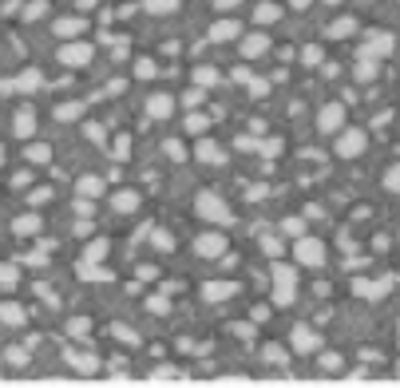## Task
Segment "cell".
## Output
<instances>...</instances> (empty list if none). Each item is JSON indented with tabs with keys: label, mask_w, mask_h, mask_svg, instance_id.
Here are the masks:
<instances>
[{
	"label": "cell",
	"mask_w": 400,
	"mask_h": 388,
	"mask_svg": "<svg viewBox=\"0 0 400 388\" xmlns=\"http://www.w3.org/2000/svg\"><path fill=\"white\" fill-rule=\"evenodd\" d=\"M365 147H368L365 131H357V127H349V131L337 135V155H341V159H357V155H365Z\"/></svg>",
	"instance_id": "3"
},
{
	"label": "cell",
	"mask_w": 400,
	"mask_h": 388,
	"mask_svg": "<svg viewBox=\"0 0 400 388\" xmlns=\"http://www.w3.org/2000/svg\"><path fill=\"white\" fill-rule=\"evenodd\" d=\"M384 186H388L392 194H400V162H397V166H388V171H384Z\"/></svg>",
	"instance_id": "35"
},
{
	"label": "cell",
	"mask_w": 400,
	"mask_h": 388,
	"mask_svg": "<svg viewBox=\"0 0 400 388\" xmlns=\"http://www.w3.org/2000/svg\"><path fill=\"white\" fill-rule=\"evenodd\" d=\"M80 115H83V103H60V107H56V119H60V123H76Z\"/></svg>",
	"instance_id": "25"
},
{
	"label": "cell",
	"mask_w": 400,
	"mask_h": 388,
	"mask_svg": "<svg viewBox=\"0 0 400 388\" xmlns=\"http://www.w3.org/2000/svg\"><path fill=\"white\" fill-rule=\"evenodd\" d=\"M0 321L4 325H24V309H20L17 301H4V305H0Z\"/></svg>",
	"instance_id": "22"
},
{
	"label": "cell",
	"mask_w": 400,
	"mask_h": 388,
	"mask_svg": "<svg viewBox=\"0 0 400 388\" xmlns=\"http://www.w3.org/2000/svg\"><path fill=\"white\" fill-rule=\"evenodd\" d=\"M0 96H17V80H0Z\"/></svg>",
	"instance_id": "51"
},
{
	"label": "cell",
	"mask_w": 400,
	"mask_h": 388,
	"mask_svg": "<svg viewBox=\"0 0 400 388\" xmlns=\"http://www.w3.org/2000/svg\"><path fill=\"white\" fill-rule=\"evenodd\" d=\"M392 52V36H384V32H377L372 40H368V48H361V56H372V60H384Z\"/></svg>",
	"instance_id": "12"
},
{
	"label": "cell",
	"mask_w": 400,
	"mask_h": 388,
	"mask_svg": "<svg viewBox=\"0 0 400 388\" xmlns=\"http://www.w3.org/2000/svg\"><path fill=\"white\" fill-rule=\"evenodd\" d=\"M12 234H20V238H32V234H40V218H36V214H20L17 222H12Z\"/></svg>",
	"instance_id": "14"
},
{
	"label": "cell",
	"mask_w": 400,
	"mask_h": 388,
	"mask_svg": "<svg viewBox=\"0 0 400 388\" xmlns=\"http://www.w3.org/2000/svg\"><path fill=\"white\" fill-rule=\"evenodd\" d=\"M48 198H52V191H48V186H40V191L32 194V202H48Z\"/></svg>",
	"instance_id": "54"
},
{
	"label": "cell",
	"mask_w": 400,
	"mask_h": 388,
	"mask_svg": "<svg viewBox=\"0 0 400 388\" xmlns=\"http://www.w3.org/2000/svg\"><path fill=\"white\" fill-rule=\"evenodd\" d=\"M210 40H214V44H222V40H238V24H234V20H218V24L210 28Z\"/></svg>",
	"instance_id": "15"
},
{
	"label": "cell",
	"mask_w": 400,
	"mask_h": 388,
	"mask_svg": "<svg viewBox=\"0 0 400 388\" xmlns=\"http://www.w3.org/2000/svg\"><path fill=\"white\" fill-rule=\"evenodd\" d=\"M305 4H309V0H293V8H305Z\"/></svg>",
	"instance_id": "56"
},
{
	"label": "cell",
	"mask_w": 400,
	"mask_h": 388,
	"mask_svg": "<svg viewBox=\"0 0 400 388\" xmlns=\"http://www.w3.org/2000/svg\"><path fill=\"white\" fill-rule=\"evenodd\" d=\"M80 194H83V198H99V194H103V178L83 175V178H80Z\"/></svg>",
	"instance_id": "24"
},
{
	"label": "cell",
	"mask_w": 400,
	"mask_h": 388,
	"mask_svg": "<svg viewBox=\"0 0 400 388\" xmlns=\"http://www.w3.org/2000/svg\"><path fill=\"white\" fill-rule=\"evenodd\" d=\"M341 123H345V107H341V103H329V107H321V115H317V127L325 131V135H333V131H341Z\"/></svg>",
	"instance_id": "6"
},
{
	"label": "cell",
	"mask_w": 400,
	"mask_h": 388,
	"mask_svg": "<svg viewBox=\"0 0 400 388\" xmlns=\"http://www.w3.org/2000/svg\"><path fill=\"white\" fill-rule=\"evenodd\" d=\"M8 360H12V365H24V360H28V353H24V349H8Z\"/></svg>",
	"instance_id": "49"
},
{
	"label": "cell",
	"mask_w": 400,
	"mask_h": 388,
	"mask_svg": "<svg viewBox=\"0 0 400 388\" xmlns=\"http://www.w3.org/2000/svg\"><path fill=\"white\" fill-rule=\"evenodd\" d=\"M115 337H119V341H127V345H139L135 329H127V325H115Z\"/></svg>",
	"instance_id": "42"
},
{
	"label": "cell",
	"mask_w": 400,
	"mask_h": 388,
	"mask_svg": "<svg viewBox=\"0 0 400 388\" xmlns=\"http://www.w3.org/2000/svg\"><path fill=\"white\" fill-rule=\"evenodd\" d=\"M234 293H238V285H234V281H210V285H207V297H210V301H222V297H234Z\"/></svg>",
	"instance_id": "18"
},
{
	"label": "cell",
	"mask_w": 400,
	"mask_h": 388,
	"mask_svg": "<svg viewBox=\"0 0 400 388\" xmlns=\"http://www.w3.org/2000/svg\"><path fill=\"white\" fill-rule=\"evenodd\" d=\"M64 356L76 365L80 372H96V356H83V353H76V349H64Z\"/></svg>",
	"instance_id": "26"
},
{
	"label": "cell",
	"mask_w": 400,
	"mask_h": 388,
	"mask_svg": "<svg viewBox=\"0 0 400 388\" xmlns=\"http://www.w3.org/2000/svg\"><path fill=\"white\" fill-rule=\"evenodd\" d=\"M167 155H171V159H187V151H182V143H175V139L167 143Z\"/></svg>",
	"instance_id": "47"
},
{
	"label": "cell",
	"mask_w": 400,
	"mask_h": 388,
	"mask_svg": "<svg viewBox=\"0 0 400 388\" xmlns=\"http://www.w3.org/2000/svg\"><path fill=\"white\" fill-rule=\"evenodd\" d=\"M302 56H305V64H317V60H321V52H317V48H305Z\"/></svg>",
	"instance_id": "53"
},
{
	"label": "cell",
	"mask_w": 400,
	"mask_h": 388,
	"mask_svg": "<svg viewBox=\"0 0 400 388\" xmlns=\"http://www.w3.org/2000/svg\"><path fill=\"white\" fill-rule=\"evenodd\" d=\"M147 309H151V313H167V297H151V301H147Z\"/></svg>",
	"instance_id": "46"
},
{
	"label": "cell",
	"mask_w": 400,
	"mask_h": 388,
	"mask_svg": "<svg viewBox=\"0 0 400 388\" xmlns=\"http://www.w3.org/2000/svg\"><path fill=\"white\" fill-rule=\"evenodd\" d=\"M293 349H297V353H313V349H317L321 341H317V333H313V329H309V325H297V329H293Z\"/></svg>",
	"instance_id": "9"
},
{
	"label": "cell",
	"mask_w": 400,
	"mask_h": 388,
	"mask_svg": "<svg viewBox=\"0 0 400 388\" xmlns=\"http://www.w3.org/2000/svg\"><path fill=\"white\" fill-rule=\"evenodd\" d=\"M262 246H266V254H270V258H277V254H282V242H277V238H266Z\"/></svg>",
	"instance_id": "48"
},
{
	"label": "cell",
	"mask_w": 400,
	"mask_h": 388,
	"mask_svg": "<svg viewBox=\"0 0 400 388\" xmlns=\"http://www.w3.org/2000/svg\"><path fill=\"white\" fill-rule=\"evenodd\" d=\"M194 83H198V87H210V83H218V72H214V67H198V72H194Z\"/></svg>",
	"instance_id": "34"
},
{
	"label": "cell",
	"mask_w": 400,
	"mask_h": 388,
	"mask_svg": "<svg viewBox=\"0 0 400 388\" xmlns=\"http://www.w3.org/2000/svg\"><path fill=\"white\" fill-rule=\"evenodd\" d=\"M135 76H139V80H151V76H155V60H139V64H135Z\"/></svg>",
	"instance_id": "40"
},
{
	"label": "cell",
	"mask_w": 400,
	"mask_h": 388,
	"mask_svg": "<svg viewBox=\"0 0 400 388\" xmlns=\"http://www.w3.org/2000/svg\"><path fill=\"white\" fill-rule=\"evenodd\" d=\"M83 28H87V24H83L80 17H67V20H56V28H52V32L60 36V40H80Z\"/></svg>",
	"instance_id": "10"
},
{
	"label": "cell",
	"mask_w": 400,
	"mask_h": 388,
	"mask_svg": "<svg viewBox=\"0 0 400 388\" xmlns=\"http://www.w3.org/2000/svg\"><path fill=\"white\" fill-rule=\"evenodd\" d=\"M83 131H87V139H92L96 147H103V143H107V135H103V127H99V123H87Z\"/></svg>",
	"instance_id": "39"
},
{
	"label": "cell",
	"mask_w": 400,
	"mask_h": 388,
	"mask_svg": "<svg viewBox=\"0 0 400 388\" xmlns=\"http://www.w3.org/2000/svg\"><path fill=\"white\" fill-rule=\"evenodd\" d=\"M266 48H270V40H266L262 32H254V36H246V40H242V56H246V60H254V56H262Z\"/></svg>",
	"instance_id": "13"
},
{
	"label": "cell",
	"mask_w": 400,
	"mask_h": 388,
	"mask_svg": "<svg viewBox=\"0 0 400 388\" xmlns=\"http://www.w3.org/2000/svg\"><path fill=\"white\" fill-rule=\"evenodd\" d=\"M80 277H87V281H112V274H107V270H96V261H83V266H80Z\"/></svg>",
	"instance_id": "29"
},
{
	"label": "cell",
	"mask_w": 400,
	"mask_h": 388,
	"mask_svg": "<svg viewBox=\"0 0 400 388\" xmlns=\"http://www.w3.org/2000/svg\"><path fill=\"white\" fill-rule=\"evenodd\" d=\"M293 254H297V261L302 266H325V246L317 242V238H297V246H293Z\"/></svg>",
	"instance_id": "5"
},
{
	"label": "cell",
	"mask_w": 400,
	"mask_h": 388,
	"mask_svg": "<svg viewBox=\"0 0 400 388\" xmlns=\"http://www.w3.org/2000/svg\"><path fill=\"white\" fill-rule=\"evenodd\" d=\"M214 4H218V12H222V8H238L242 0H214Z\"/></svg>",
	"instance_id": "55"
},
{
	"label": "cell",
	"mask_w": 400,
	"mask_h": 388,
	"mask_svg": "<svg viewBox=\"0 0 400 388\" xmlns=\"http://www.w3.org/2000/svg\"><path fill=\"white\" fill-rule=\"evenodd\" d=\"M20 261H28V266H44V261H48V254H24Z\"/></svg>",
	"instance_id": "50"
},
{
	"label": "cell",
	"mask_w": 400,
	"mask_h": 388,
	"mask_svg": "<svg viewBox=\"0 0 400 388\" xmlns=\"http://www.w3.org/2000/svg\"><path fill=\"white\" fill-rule=\"evenodd\" d=\"M194 250L202 258H218V254H226V238L222 234H202V238H194Z\"/></svg>",
	"instance_id": "7"
},
{
	"label": "cell",
	"mask_w": 400,
	"mask_h": 388,
	"mask_svg": "<svg viewBox=\"0 0 400 388\" xmlns=\"http://www.w3.org/2000/svg\"><path fill=\"white\" fill-rule=\"evenodd\" d=\"M293 297H297V270L273 266V301H277V305H289Z\"/></svg>",
	"instance_id": "2"
},
{
	"label": "cell",
	"mask_w": 400,
	"mask_h": 388,
	"mask_svg": "<svg viewBox=\"0 0 400 388\" xmlns=\"http://www.w3.org/2000/svg\"><path fill=\"white\" fill-rule=\"evenodd\" d=\"M107 238H96V242H87V250H83V261H103L107 258Z\"/></svg>",
	"instance_id": "23"
},
{
	"label": "cell",
	"mask_w": 400,
	"mask_h": 388,
	"mask_svg": "<svg viewBox=\"0 0 400 388\" xmlns=\"http://www.w3.org/2000/svg\"><path fill=\"white\" fill-rule=\"evenodd\" d=\"M352 28H357V20H337L333 28H329V36H337V40H341V36H349Z\"/></svg>",
	"instance_id": "38"
},
{
	"label": "cell",
	"mask_w": 400,
	"mask_h": 388,
	"mask_svg": "<svg viewBox=\"0 0 400 388\" xmlns=\"http://www.w3.org/2000/svg\"><path fill=\"white\" fill-rule=\"evenodd\" d=\"M17 285H20V270L12 261H0V290L8 293V290H17Z\"/></svg>",
	"instance_id": "16"
},
{
	"label": "cell",
	"mask_w": 400,
	"mask_h": 388,
	"mask_svg": "<svg viewBox=\"0 0 400 388\" xmlns=\"http://www.w3.org/2000/svg\"><path fill=\"white\" fill-rule=\"evenodd\" d=\"M12 131H17L20 139H32V135H36V115L32 111H20L17 123H12Z\"/></svg>",
	"instance_id": "17"
},
{
	"label": "cell",
	"mask_w": 400,
	"mask_h": 388,
	"mask_svg": "<svg viewBox=\"0 0 400 388\" xmlns=\"http://www.w3.org/2000/svg\"><path fill=\"white\" fill-rule=\"evenodd\" d=\"M28 162H36V166H44V162H52V147L48 143H28Z\"/></svg>",
	"instance_id": "21"
},
{
	"label": "cell",
	"mask_w": 400,
	"mask_h": 388,
	"mask_svg": "<svg viewBox=\"0 0 400 388\" xmlns=\"http://www.w3.org/2000/svg\"><path fill=\"white\" fill-rule=\"evenodd\" d=\"M87 329H92V321H87V317H76V321L67 325V333H72V337H83Z\"/></svg>",
	"instance_id": "41"
},
{
	"label": "cell",
	"mask_w": 400,
	"mask_h": 388,
	"mask_svg": "<svg viewBox=\"0 0 400 388\" xmlns=\"http://www.w3.org/2000/svg\"><path fill=\"white\" fill-rule=\"evenodd\" d=\"M0 162H4V147H0Z\"/></svg>",
	"instance_id": "57"
},
{
	"label": "cell",
	"mask_w": 400,
	"mask_h": 388,
	"mask_svg": "<svg viewBox=\"0 0 400 388\" xmlns=\"http://www.w3.org/2000/svg\"><path fill=\"white\" fill-rule=\"evenodd\" d=\"M352 293H361V297H384V293H388V277H381V281L357 277V281H352Z\"/></svg>",
	"instance_id": "11"
},
{
	"label": "cell",
	"mask_w": 400,
	"mask_h": 388,
	"mask_svg": "<svg viewBox=\"0 0 400 388\" xmlns=\"http://www.w3.org/2000/svg\"><path fill=\"white\" fill-rule=\"evenodd\" d=\"M277 17H282V8H277V4H257V8H254V20H257V24H273Z\"/></svg>",
	"instance_id": "27"
},
{
	"label": "cell",
	"mask_w": 400,
	"mask_h": 388,
	"mask_svg": "<svg viewBox=\"0 0 400 388\" xmlns=\"http://www.w3.org/2000/svg\"><path fill=\"white\" fill-rule=\"evenodd\" d=\"M171 111H175V99L167 96V91H155V96L147 99V115L151 119H167Z\"/></svg>",
	"instance_id": "8"
},
{
	"label": "cell",
	"mask_w": 400,
	"mask_h": 388,
	"mask_svg": "<svg viewBox=\"0 0 400 388\" xmlns=\"http://www.w3.org/2000/svg\"><path fill=\"white\" fill-rule=\"evenodd\" d=\"M115 211H119V214L139 211V194H135V191H119V194H115Z\"/></svg>",
	"instance_id": "20"
},
{
	"label": "cell",
	"mask_w": 400,
	"mask_h": 388,
	"mask_svg": "<svg viewBox=\"0 0 400 388\" xmlns=\"http://www.w3.org/2000/svg\"><path fill=\"white\" fill-rule=\"evenodd\" d=\"M40 83H44V76H40L36 67H28V72H20L17 76V91H36Z\"/></svg>",
	"instance_id": "19"
},
{
	"label": "cell",
	"mask_w": 400,
	"mask_h": 388,
	"mask_svg": "<svg viewBox=\"0 0 400 388\" xmlns=\"http://www.w3.org/2000/svg\"><path fill=\"white\" fill-rule=\"evenodd\" d=\"M151 380H175V369H171V365H162V369L151 372Z\"/></svg>",
	"instance_id": "44"
},
{
	"label": "cell",
	"mask_w": 400,
	"mask_h": 388,
	"mask_svg": "<svg viewBox=\"0 0 400 388\" xmlns=\"http://www.w3.org/2000/svg\"><path fill=\"white\" fill-rule=\"evenodd\" d=\"M182 103H187V111H191V107H198V103H202V91H198V87H194V91H187V96H182Z\"/></svg>",
	"instance_id": "45"
},
{
	"label": "cell",
	"mask_w": 400,
	"mask_h": 388,
	"mask_svg": "<svg viewBox=\"0 0 400 388\" xmlns=\"http://www.w3.org/2000/svg\"><path fill=\"white\" fill-rule=\"evenodd\" d=\"M44 12H48V4H44V0H32V4L24 8V20H40Z\"/></svg>",
	"instance_id": "36"
},
{
	"label": "cell",
	"mask_w": 400,
	"mask_h": 388,
	"mask_svg": "<svg viewBox=\"0 0 400 388\" xmlns=\"http://www.w3.org/2000/svg\"><path fill=\"white\" fill-rule=\"evenodd\" d=\"M151 242H155V250H171V246H175V238H171L167 230H155V234H151Z\"/></svg>",
	"instance_id": "37"
},
{
	"label": "cell",
	"mask_w": 400,
	"mask_h": 388,
	"mask_svg": "<svg viewBox=\"0 0 400 388\" xmlns=\"http://www.w3.org/2000/svg\"><path fill=\"white\" fill-rule=\"evenodd\" d=\"M282 234H289V238H302V234H305V222H302V218H282Z\"/></svg>",
	"instance_id": "32"
},
{
	"label": "cell",
	"mask_w": 400,
	"mask_h": 388,
	"mask_svg": "<svg viewBox=\"0 0 400 388\" xmlns=\"http://www.w3.org/2000/svg\"><path fill=\"white\" fill-rule=\"evenodd\" d=\"M127 151H131L127 139H115V143H112V159H127Z\"/></svg>",
	"instance_id": "43"
},
{
	"label": "cell",
	"mask_w": 400,
	"mask_h": 388,
	"mask_svg": "<svg viewBox=\"0 0 400 388\" xmlns=\"http://www.w3.org/2000/svg\"><path fill=\"white\" fill-rule=\"evenodd\" d=\"M194 211H198V218H207V222H214V226H226V222H230V206H226L214 191L198 194V198H194Z\"/></svg>",
	"instance_id": "1"
},
{
	"label": "cell",
	"mask_w": 400,
	"mask_h": 388,
	"mask_svg": "<svg viewBox=\"0 0 400 388\" xmlns=\"http://www.w3.org/2000/svg\"><path fill=\"white\" fill-rule=\"evenodd\" d=\"M143 8H147V12H159V17H162V12H175L178 0H143Z\"/></svg>",
	"instance_id": "31"
},
{
	"label": "cell",
	"mask_w": 400,
	"mask_h": 388,
	"mask_svg": "<svg viewBox=\"0 0 400 388\" xmlns=\"http://www.w3.org/2000/svg\"><path fill=\"white\" fill-rule=\"evenodd\" d=\"M198 159H202V162H218V159H222V151L207 139V143H198Z\"/></svg>",
	"instance_id": "33"
},
{
	"label": "cell",
	"mask_w": 400,
	"mask_h": 388,
	"mask_svg": "<svg viewBox=\"0 0 400 388\" xmlns=\"http://www.w3.org/2000/svg\"><path fill=\"white\" fill-rule=\"evenodd\" d=\"M357 60H361V64H357V80H372V76H377V60H372V56H357Z\"/></svg>",
	"instance_id": "30"
},
{
	"label": "cell",
	"mask_w": 400,
	"mask_h": 388,
	"mask_svg": "<svg viewBox=\"0 0 400 388\" xmlns=\"http://www.w3.org/2000/svg\"><path fill=\"white\" fill-rule=\"evenodd\" d=\"M266 87H270L266 80H250V91H254V96H266Z\"/></svg>",
	"instance_id": "52"
},
{
	"label": "cell",
	"mask_w": 400,
	"mask_h": 388,
	"mask_svg": "<svg viewBox=\"0 0 400 388\" xmlns=\"http://www.w3.org/2000/svg\"><path fill=\"white\" fill-rule=\"evenodd\" d=\"M182 127L191 131V135H202V131L210 127V119H207L202 111H191V115H187V123H182Z\"/></svg>",
	"instance_id": "28"
},
{
	"label": "cell",
	"mask_w": 400,
	"mask_h": 388,
	"mask_svg": "<svg viewBox=\"0 0 400 388\" xmlns=\"http://www.w3.org/2000/svg\"><path fill=\"white\" fill-rule=\"evenodd\" d=\"M56 60H60L64 67H83L87 60H92V44H83V40H64Z\"/></svg>",
	"instance_id": "4"
}]
</instances>
